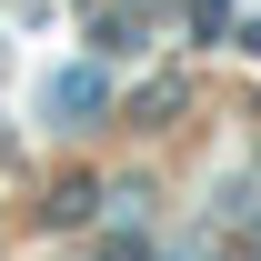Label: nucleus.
I'll return each instance as SVG.
<instances>
[{
  "label": "nucleus",
  "instance_id": "obj_1",
  "mask_svg": "<svg viewBox=\"0 0 261 261\" xmlns=\"http://www.w3.org/2000/svg\"><path fill=\"white\" fill-rule=\"evenodd\" d=\"M161 20H171V0H100L91 10V50H141Z\"/></svg>",
  "mask_w": 261,
  "mask_h": 261
},
{
  "label": "nucleus",
  "instance_id": "obj_2",
  "mask_svg": "<svg viewBox=\"0 0 261 261\" xmlns=\"http://www.w3.org/2000/svg\"><path fill=\"white\" fill-rule=\"evenodd\" d=\"M100 100H111V81H100V61H81V70H61V81H50V111H61V121H91Z\"/></svg>",
  "mask_w": 261,
  "mask_h": 261
},
{
  "label": "nucleus",
  "instance_id": "obj_3",
  "mask_svg": "<svg viewBox=\"0 0 261 261\" xmlns=\"http://www.w3.org/2000/svg\"><path fill=\"white\" fill-rule=\"evenodd\" d=\"M181 20H191L201 40H221V31H231V0H191V10H181Z\"/></svg>",
  "mask_w": 261,
  "mask_h": 261
}]
</instances>
